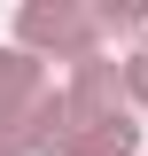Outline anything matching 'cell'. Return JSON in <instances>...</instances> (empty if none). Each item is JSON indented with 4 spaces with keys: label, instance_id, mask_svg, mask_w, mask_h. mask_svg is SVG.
I'll return each mask as SVG.
<instances>
[{
    "label": "cell",
    "instance_id": "obj_1",
    "mask_svg": "<svg viewBox=\"0 0 148 156\" xmlns=\"http://www.w3.org/2000/svg\"><path fill=\"white\" fill-rule=\"evenodd\" d=\"M16 47L31 62H47V55L78 62V55H101V31H93V16L70 8V0H23L16 8Z\"/></svg>",
    "mask_w": 148,
    "mask_h": 156
},
{
    "label": "cell",
    "instance_id": "obj_5",
    "mask_svg": "<svg viewBox=\"0 0 148 156\" xmlns=\"http://www.w3.org/2000/svg\"><path fill=\"white\" fill-rule=\"evenodd\" d=\"M31 94H47V62H31L23 47H0V117H16Z\"/></svg>",
    "mask_w": 148,
    "mask_h": 156
},
{
    "label": "cell",
    "instance_id": "obj_2",
    "mask_svg": "<svg viewBox=\"0 0 148 156\" xmlns=\"http://www.w3.org/2000/svg\"><path fill=\"white\" fill-rule=\"evenodd\" d=\"M62 133H70V109H62V86H47L16 117H0V156H55Z\"/></svg>",
    "mask_w": 148,
    "mask_h": 156
},
{
    "label": "cell",
    "instance_id": "obj_3",
    "mask_svg": "<svg viewBox=\"0 0 148 156\" xmlns=\"http://www.w3.org/2000/svg\"><path fill=\"white\" fill-rule=\"evenodd\" d=\"M62 109H70V133H78V125H101V117L125 109L117 55H78V62H70V86H62Z\"/></svg>",
    "mask_w": 148,
    "mask_h": 156
},
{
    "label": "cell",
    "instance_id": "obj_4",
    "mask_svg": "<svg viewBox=\"0 0 148 156\" xmlns=\"http://www.w3.org/2000/svg\"><path fill=\"white\" fill-rule=\"evenodd\" d=\"M132 148H140V117L132 109L101 117V125H78V133L55 140V156H132Z\"/></svg>",
    "mask_w": 148,
    "mask_h": 156
},
{
    "label": "cell",
    "instance_id": "obj_7",
    "mask_svg": "<svg viewBox=\"0 0 148 156\" xmlns=\"http://www.w3.org/2000/svg\"><path fill=\"white\" fill-rule=\"evenodd\" d=\"M140 133H148V125H140Z\"/></svg>",
    "mask_w": 148,
    "mask_h": 156
},
{
    "label": "cell",
    "instance_id": "obj_6",
    "mask_svg": "<svg viewBox=\"0 0 148 156\" xmlns=\"http://www.w3.org/2000/svg\"><path fill=\"white\" fill-rule=\"evenodd\" d=\"M117 86H125V109H132V101L148 109V47H140V55H117Z\"/></svg>",
    "mask_w": 148,
    "mask_h": 156
}]
</instances>
